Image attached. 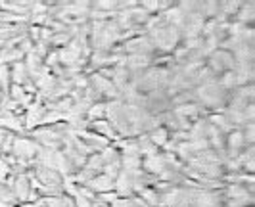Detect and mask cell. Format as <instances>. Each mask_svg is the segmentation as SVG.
Listing matches in <instances>:
<instances>
[{
    "mask_svg": "<svg viewBox=\"0 0 255 207\" xmlns=\"http://www.w3.org/2000/svg\"><path fill=\"white\" fill-rule=\"evenodd\" d=\"M89 87L96 92V96L100 98V102H112V100L119 98V91L115 89L114 83L110 79L102 77L100 73H90Z\"/></svg>",
    "mask_w": 255,
    "mask_h": 207,
    "instance_id": "cell-3",
    "label": "cell"
},
{
    "mask_svg": "<svg viewBox=\"0 0 255 207\" xmlns=\"http://www.w3.org/2000/svg\"><path fill=\"white\" fill-rule=\"evenodd\" d=\"M10 132H12V130L0 127V155H2V148H4V142H6V138H8V134H10Z\"/></svg>",
    "mask_w": 255,
    "mask_h": 207,
    "instance_id": "cell-19",
    "label": "cell"
},
{
    "mask_svg": "<svg viewBox=\"0 0 255 207\" xmlns=\"http://www.w3.org/2000/svg\"><path fill=\"white\" fill-rule=\"evenodd\" d=\"M114 192L117 198H128L134 194V186H132V173H127L121 169V173L115 177L114 181Z\"/></svg>",
    "mask_w": 255,
    "mask_h": 207,
    "instance_id": "cell-7",
    "label": "cell"
},
{
    "mask_svg": "<svg viewBox=\"0 0 255 207\" xmlns=\"http://www.w3.org/2000/svg\"><path fill=\"white\" fill-rule=\"evenodd\" d=\"M100 157H102L104 165H110V163H119V161H121V154H119V150L115 148L114 144H110L108 148H104L102 152H100Z\"/></svg>",
    "mask_w": 255,
    "mask_h": 207,
    "instance_id": "cell-16",
    "label": "cell"
},
{
    "mask_svg": "<svg viewBox=\"0 0 255 207\" xmlns=\"http://www.w3.org/2000/svg\"><path fill=\"white\" fill-rule=\"evenodd\" d=\"M46 207H77L75 200L71 196H56V198H40Z\"/></svg>",
    "mask_w": 255,
    "mask_h": 207,
    "instance_id": "cell-13",
    "label": "cell"
},
{
    "mask_svg": "<svg viewBox=\"0 0 255 207\" xmlns=\"http://www.w3.org/2000/svg\"><path fill=\"white\" fill-rule=\"evenodd\" d=\"M238 8H240V0H225V2H219L215 21H217V23H232L234 17H236Z\"/></svg>",
    "mask_w": 255,
    "mask_h": 207,
    "instance_id": "cell-6",
    "label": "cell"
},
{
    "mask_svg": "<svg viewBox=\"0 0 255 207\" xmlns=\"http://www.w3.org/2000/svg\"><path fill=\"white\" fill-rule=\"evenodd\" d=\"M148 134V138H150V142L157 148V150H163L167 146V142L171 140V132L161 125V127H155V129H152L150 132H146Z\"/></svg>",
    "mask_w": 255,
    "mask_h": 207,
    "instance_id": "cell-10",
    "label": "cell"
},
{
    "mask_svg": "<svg viewBox=\"0 0 255 207\" xmlns=\"http://www.w3.org/2000/svg\"><path fill=\"white\" fill-rule=\"evenodd\" d=\"M136 196H138L142 202L146 204V207H159V192H157L153 186L142 188Z\"/></svg>",
    "mask_w": 255,
    "mask_h": 207,
    "instance_id": "cell-12",
    "label": "cell"
},
{
    "mask_svg": "<svg viewBox=\"0 0 255 207\" xmlns=\"http://www.w3.org/2000/svg\"><path fill=\"white\" fill-rule=\"evenodd\" d=\"M10 77H12V85H19V87H23L31 81L23 62H15L10 65Z\"/></svg>",
    "mask_w": 255,
    "mask_h": 207,
    "instance_id": "cell-11",
    "label": "cell"
},
{
    "mask_svg": "<svg viewBox=\"0 0 255 207\" xmlns=\"http://www.w3.org/2000/svg\"><path fill=\"white\" fill-rule=\"evenodd\" d=\"M85 186L89 188L92 194H96V196L106 194V192H114V181H112L110 177H106L104 173L96 175V177H92Z\"/></svg>",
    "mask_w": 255,
    "mask_h": 207,
    "instance_id": "cell-9",
    "label": "cell"
},
{
    "mask_svg": "<svg viewBox=\"0 0 255 207\" xmlns=\"http://www.w3.org/2000/svg\"><path fill=\"white\" fill-rule=\"evenodd\" d=\"M217 85L223 89L225 92H234L238 89V83H236V75H234V71H227V73H223V75H219L217 77Z\"/></svg>",
    "mask_w": 255,
    "mask_h": 207,
    "instance_id": "cell-14",
    "label": "cell"
},
{
    "mask_svg": "<svg viewBox=\"0 0 255 207\" xmlns=\"http://www.w3.org/2000/svg\"><path fill=\"white\" fill-rule=\"evenodd\" d=\"M232 23L242 27H255V2H240V8Z\"/></svg>",
    "mask_w": 255,
    "mask_h": 207,
    "instance_id": "cell-8",
    "label": "cell"
},
{
    "mask_svg": "<svg viewBox=\"0 0 255 207\" xmlns=\"http://www.w3.org/2000/svg\"><path fill=\"white\" fill-rule=\"evenodd\" d=\"M12 192L17 200V204H29L31 202V194L35 192L33 190V184L29 179V173L25 175H15V181L12 184Z\"/></svg>",
    "mask_w": 255,
    "mask_h": 207,
    "instance_id": "cell-4",
    "label": "cell"
},
{
    "mask_svg": "<svg viewBox=\"0 0 255 207\" xmlns=\"http://www.w3.org/2000/svg\"><path fill=\"white\" fill-rule=\"evenodd\" d=\"M38 146L31 136H21V134H15L13 138V146H12V152L10 154L19 159V161H25V163H35V157L38 154Z\"/></svg>",
    "mask_w": 255,
    "mask_h": 207,
    "instance_id": "cell-2",
    "label": "cell"
},
{
    "mask_svg": "<svg viewBox=\"0 0 255 207\" xmlns=\"http://www.w3.org/2000/svg\"><path fill=\"white\" fill-rule=\"evenodd\" d=\"M85 117H87V121H89V123H94V121H102V119H106V102L92 104Z\"/></svg>",
    "mask_w": 255,
    "mask_h": 207,
    "instance_id": "cell-15",
    "label": "cell"
},
{
    "mask_svg": "<svg viewBox=\"0 0 255 207\" xmlns=\"http://www.w3.org/2000/svg\"><path fill=\"white\" fill-rule=\"evenodd\" d=\"M240 130H242L246 146H255V123H246Z\"/></svg>",
    "mask_w": 255,
    "mask_h": 207,
    "instance_id": "cell-18",
    "label": "cell"
},
{
    "mask_svg": "<svg viewBox=\"0 0 255 207\" xmlns=\"http://www.w3.org/2000/svg\"><path fill=\"white\" fill-rule=\"evenodd\" d=\"M110 207H146V204L136 194H132L128 198H117Z\"/></svg>",
    "mask_w": 255,
    "mask_h": 207,
    "instance_id": "cell-17",
    "label": "cell"
},
{
    "mask_svg": "<svg viewBox=\"0 0 255 207\" xmlns=\"http://www.w3.org/2000/svg\"><path fill=\"white\" fill-rule=\"evenodd\" d=\"M167 169V161L163 152H157L153 155H148V157H142V171L150 177H159L163 171Z\"/></svg>",
    "mask_w": 255,
    "mask_h": 207,
    "instance_id": "cell-5",
    "label": "cell"
},
{
    "mask_svg": "<svg viewBox=\"0 0 255 207\" xmlns=\"http://www.w3.org/2000/svg\"><path fill=\"white\" fill-rule=\"evenodd\" d=\"M205 67H207L215 77H219V75H223V73H227V71H234L236 60H234L232 52L217 48V50L211 52V54L205 58Z\"/></svg>",
    "mask_w": 255,
    "mask_h": 207,
    "instance_id": "cell-1",
    "label": "cell"
}]
</instances>
